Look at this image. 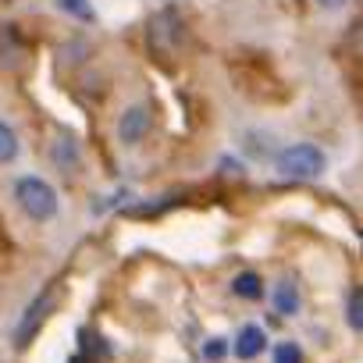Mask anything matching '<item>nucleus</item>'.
<instances>
[{"mask_svg": "<svg viewBox=\"0 0 363 363\" xmlns=\"http://www.w3.org/2000/svg\"><path fill=\"white\" fill-rule=\"evenodd\" d=\"M15 203L33 221H50L57 214V193L40 174H18L15 178Z\"/></svg>", "mask_w": 363, "mask_h": 363, "instance_id": "f257e3e1", "label": "nucleus"}, {"mask_svg": "<svg viewBox=\"0 0 363 363\" xmlns=\"http://www.w3.org/2000/svg\"><path fill=\"white\" fill-rule=\"evenodd\" d=\"M328 167V157L320 146L313 143H292L278 153V174L281 178H296V182H306V178H317L324 174Z\"/></svg>", "mask_w": 363, "mask_h": 363, "instance_id": "f03ea898", "label": "nucleus"}, {"mask_svg": "<svg viewBox=\"0 0 363 363\" xmlns=\"http://www.w3.org/2000/svg\"><path fill=\"white\" fill-rule=\"evenodd\" d=\"M146 36H150V47L160 57H171L182 47V40H186V26H182L178 11H157L146 26Z\"/></svg>", "mask_w": 363, "mask_h": 363, "instance_id": "7ed1b4c3", "label": "nucleus"}, {"mask_svg": "<svg viewBox=\"0 0 363 363\" xmlns=\"http://www.w3.org/2000/svg\"><path fill=\"white\" fill-rule=\"evenodd\" d=\"M150 128H153V111H150L146 104H132V107L118 118V139H121L125 146H139V143L150 135Z\"/></svg>", "mask_w": 363, "mask_h": 363, "instance_id": "20e7f679", "label": "nucleus"}, {"mask_svg": "<svg viewBox=\"0 0 363 363\" xmlns=\"http://www.w3.org/2000/svg\"><path fill=\"white\" fill-rule=\"evenodd\" d=\"M54 303H57V289H54V285L43 289V292L29 303V310L22 313V324H18V331H15V342H18V345H26V342L40 331V324H43V317L54 310Z\"/></svg>", "mask_w": 363, "mask_h": 363, "instance_id": "39448f33", "label": "nucleus"}, {"mask_svg": "<svg viewBox=\"0 0 363 363\" xmlns=\"http://www.w3.org/2000/svg\"><path fill=\"white\" fill-rule=\"evenodd\" d=\"M264 349H267V335H264V328H257V324L239 328V335H235V356H239V359H257Z\"/></svg>", "mask_w": 363, "mask_h": 363, "instance_id": "423d86ee", "label": "nucleus"}, {"mask_svg": "<svg viewBox=\"0 0 363 363\" xmlns=\"http://www.w3.org/2000/svg\"><path fill=\"white\" fill-rule=\"evenodd\" d=\"M232 292L239 296V299H264V281H260V274L257 271H242V274H235L232 278Z\"/></svg>", "mask_w": 363, "mask_h": 363, "instance_id": "0eeeda50", "label": "nucleus"}, {"mask_svg": "<svg viewBox=\"0 0 363 363\" xmlns=\"http://www.w3.org/2000/svg\"><path fill=\"white\" fill-rule=\"evenodd\" d=\"M18 157V135L8 121H0V164H11Z\"/></svg>", "mask_w": 363, "mask_h": 363, "instance_id": "6e6552de", "label": "nucleus"}, {"mask_svg": "<svg viewBox=\"0 0 363 363\" xmlns=\"http://www.w3.org/2000/svg\"><path fill=\"white\" fill-rule=\"evenodd\" d=\"M54 4H57L65 15L79 18V22H96V11H93L89 0H54Z\"/></svg>", "mask_w": 363, "mask_h": 363, "instance_id": "1a4fd4ad", "label": "nucleus"}, {"mask_svg": "<svg viewBox=\"0 0 363 363\" xmlns=\"http://www.w3.org/2000/svg\"><path fill=\"white\" fill-rule=\"evenodd\" d=\"M345 317H349V328L352 331L363 328V292L359 289H349V296H345Z\"/></svg>", "mask_w": 363, "mask_h": 363, "instance_id": "9d476101", "label": "nucleus"}, {"mask_svg": "<svg viewBox=\"0 0 363 363\" xmlns=\"http://www.w3.org/2000/svg\"><path fill=\"white\" fill-rule=\"evenodd\" d=\"M274 310H278V313H296V310H299V292H296L292 285H278V292H274Z\"/></svg>", "mask_w": 363, "mask_h": 363, "instance_id": "9b49d317", "label": "nucleus"}, {"mask_svg": "<svg viewBox=\"0 0 363 363\" xmlns=\"http://www.w3.org/2000/svg\"><path fill=\"white\" fill-rule=\"evenodd\" d=\"M50 157L61 164V167H75V160H79V153H75V143L65 135L61 143H54V150H50Z\"/></svg>", "mask_w": 363, "mask_h": 363, "instance_id": "f8f14e48", "label": "nucleus"}, {"mask_svg": "<svg viewBox=\"0 0 363 363\" xmlns=\"http://www.w3.org/2000/svg\"><path fill=\"white\" fill-rule=\"evenodd\" d=\"M274 363H303V349L296 342H281L274 345Z\"/></svg>", "mask_w": 363, "mask_h": 363, "instance_id": "ddd939ff", "label": "nucleus"}, {"mask_svg": "<svg viewBox=\"0 0 363 363\" xmlns=\"http://www.w3.org/2000/svg\"><path fill=\"white\" fill-rule=\"evenodd\" d=\"M225 352H228V342H225V338H211V342H207V349H203V356H207V359H221Z\"/></svg>", "mask_w": 363, "mask_h": 363, "instance_id": "4468645a", "label": "nucleus"}, {"mask_svg": "<svg viewBox=\"0 0 363 363\" xmlns=\"http://www.w3.org/2000/svg\"><path fill=\"white\" fill-rule=\"evenodd\" d=\"M345 4V0H317V8H324V11H338Z\"/></svg>", "mask_w": 363, "mask_h": 363, "instance_id": "2eb2a0df", "label": "nucleus"}]
</instances>
